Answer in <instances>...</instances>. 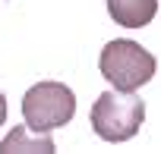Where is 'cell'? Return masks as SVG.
Returning a JSON list of instances; mask_svg holds the SVG:
<instances>
[{
	"label": "cell",
	"instance_id": "cell-1",
	"mask_svg": "<svg viewBox=\"0 0 161 154\" xmlns=\"http://www.w3.org/2000/svg\"><path fill=\"white\" fill-rule=\"evenodd\" d=\"M145 120V101L136 91H104L92 104V129L98 138L120 145L130 141Z\"/></svg>",
	"mask_w": 161,
	"mask_h": 154
},
{
	"label": "cell",
	"instance_id": "cell-2",
	"mask_svg": "<svg viewBox=\"0 0 161 154\" xmlns=\"http://www.w3.org/2000/svg\"><path fill=\"white\" fill-rule=\"evenodd\" d=\"M98 69L101 75L117 88V91H136L145 82H152L155 75V57L126 38H114L104 44L101 57H98Z\"/></svg>",
	"mask_w": 161,
	"mask_h": 154
},
{
	"label": "cell",
	"instance_id": "cell-3",
	"mask_svg": "<svg viewBox=\"0 0 161 154\" xmlns=\"http://www.w3.org/2000/svg\"><path fill=\"white\" fill-rule=\"evenodd\" d=\"M76 113V95L63 82H38L22 98V116L32 132H54Z\"/></svg>",
	"mask_w": 161,
	"mask_h": 154
},
{
	"label": "cell",
	"instance_id": "cell-4",
	"mask_svg": "<svg viewBox=\"0 0 161 154\" xmlns=\"http://www.w3.org/2000/svg\"><path fill=\"white\" fill-rule=\"evenodd\" d=\"M158 0H108V16L123 28H142L155 19Z\"/></svg>",
	"mask_w": 161,
	"mask_h": 154
},
{
	"label": "cell",
	"instance_id": "cell-5",
	"mask_svg": "<svg viewBox=\"0 0 161 154\" xmlns=\"http://www.w3.org/2000/svg\"><path fill=\"white\" fill-rule=\"evenodd\" d=\"M0 151H3V154H19V151H44V154H51V151H54V141H51L47 132H44L41 138H32V135H29V126H16V129L3 138Z\"/></svg>",
	"mask_w": 161,
	"mask_h": 154
},
{
	"label": "cell",
	"instance_id": "cell-6",
	"mask_svg": "<svg viewBox=\"0 0 161 154\" xmlns=\"http://www.w3.org/2000/svg\"><path fill=\"white\" fill-rule=\"evenodd\" d=\"M3 123H7V98L0 95V126H3Z\"/></svg>",
	"mask_w": 161,
	"mask_h": 154
}]
</instances>
